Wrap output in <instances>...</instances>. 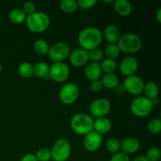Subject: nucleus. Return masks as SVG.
Masks as SVG:
<instances>
[{"instance_id":"16","label":"nucleus","mask_w":161,"mask_h":161,"mask_svg":"<svg viewBox=\"0 0 161 161\" xmlns=\"http://www.w3.org/2000/svg\"><path fill=\"white\" fill-rule=\"evenodd\" d=\"M102 36L109 44H116L121 35L119 29L116 25H109L105 28Z\"/></svg>"},{"instance_id":"8","label":"nucleus","mask_w":161,"mask_h":161,"mask_svg":"<svg viewBox=\"0 0 161 161\" xmlns=\"http://www.w3.org/2000/svg\"><path fill=\"white\" fill-rule=\"evenodd\" d=\"M70 70L64 62H53L50 66L49 77L56 83H63L69 79Z\"/></svg>"},{"instance_id":"23","label":"nucleus","mask_w":161,"mask_h":161,"mask_svg":"<svg viewBox=\"0 0 161 161\" xmlns=\"http://www.w3.org/2000/svg\"><path fill=\"white\" fill-rule=\"evenodd\" d=\"M50 65L44 61H39L33 65L34 75L38 78H47L49 76Z\"/></svg>"},{"instance_id":"37","label":"nucleus","mask_w":161,"mask_h":161,"mask_svg":"<svg viewBox=\"0 0 161 161\" xmlns=\"http://www.w3.org/2000/svg\"><path fill=\"white\" fill-rule=\"evenodd\" d=\"M90 87L91 90L94 93H99L102 91L103 86H102V82L99 80H94V81L91 82V84H90Z\"/></svg>"},{"instance_id":"17","label":"nucleus","mask_w":161,"mask_h":161,"mask_svg":"<svg viewBox=\"0 0 161 161\" xmlns=\"http://www.w3.org/2000/svg\"><path fill=\"white\" fill-rule=\"evenodd\" d=\"M102 73L101 65L97 62H90L86 64L85 69V75L86 77L91 81L99 80Z\"/></svg>"},{"instance_id":"14","label":"nucleus","mask_w":161,"mask_h":161,"mask_svg":"<svg viewBox=\"0 0 161 161\" xmlns=\"http://www.w3.org/2000/svg\"><path fill=\"white\" fill-rule=\"evenodd\" d=\"M69 58V62L75 67H82L89 61L88 51L82 48L75 49L72 52H70Z\"/></svg>"},{"instance_id":"32","label":"nucleus","mask_w":161,"mask_h":161,"mask_svg":"<svg viewBox=\"0 0 161 161\" xmlns=\"http://www.w3.org/2000/svg\"><path fill=\"white\" fill-rule=\"evenodd\" d=\"M36 157L38 161H50L51 160V152L48 148H40L37 151Z\"/></svg>"},{"instance_id":"27","label":"nucleus","mask_w":161,"mask_h":161,"mask_svg":"<svg viewBox=\"0 0 161 161\" xmlns=\"http://www.w3.org/2000/svg\"><path fill=\"white\" fill-rule=\"evenodd\" d=\"M103 53L106 57V58L114 60L115 58L119 56V53H120V50H119L117 44H108L105 47Z\"/></svg>"},{"instance_id":"41","label":"nucleus","mask_w":161,"mask_h":161,"mask_svg":"<svg viewBox=\"0 0 161 161\" xmlns=\"http://www.w3.org/2000/svg\"><path fill=\"white\" fill-rule=\"evenodd\" d=\"M156 17H157V21H158V23L160 24L161 23V9L160 8L158 9V10H157V16H156Z\"/></svg>"},{"instance_id":"6","label":"nucleus","mask_w":161,"mask_h":161,"mask_svg":"<svg viewBox=\"0 0 161 161\" xmlns=\"http://www.w3.org/2000/svg\"><path fill=\"white\" fill-rule=\"evenodd\" d=\"M51 152V159L54 161H66L69 160L72 153V147L65 138H59L54 142Z\"/></svg>"},{"instance_id":"12","label":"nucleus","mask_w":161,"mask_h":161,"mask_svg":"<svg viewBox=\"0 0 161 161\" xmlns=\"http://www.w3.org/2000/svg\"><path fill=\"white\" fill-rule=\"evenodd\" d=\"M102 135L92 130L85 135L83 139V147L88 152H95L102 146Z\"/></svg>"},{"instance_id":"9","label":"nucleus","mask_w":161,"mask_h":161,"mask_svg":"<svg viewBox=\"0 0 161 161\" xmlns=\"http://www.w3.org/2000/svg\"><path fill=\"white\" fill-rule=\"evenodd\" d=\"M70 54V47L64 42H58L50 47L49 58L53 62H63Z\"/></svg>"},{"instance_id":"25","label":"nucleus","mask_w":161,"mask_h":161,"mask_svg":"<svg viewBox=\"0 0 161 161\" xmlns=\"http://www.w3.org/2000/svg\"><path fill=\"white\" fill-rule=\"evenodd\" d=\"M60 8L66 14H72L78 9L77 1L75 0H63L60 3Z\"/></svg>"},{"instance_id":"36","label":"nucleus","mask_w":161,"mask_h":161,"mask_svg":"<svg viewBox=\"0 0 161 161\" xmlns=\"http://www.w3.org/2000/svg\"><path fill=\"white\" fill-rule=\"evenodd\" d=\"M109 161H130V160L128 155L122 152H119L117 153L113 154Z\"/></svg>"},{"instance_id":"22","label":"nucleus","mask_w":161,"mask_h":161,"mask_svg":"<svg viewBox=\"0 0 161 161\" xmlns=\"http://www.w3.org/2000/svg\"><path fill=\"white\" fill-rule=\"evenodd\" d=\"M8 17H9V20L12 23L16 24V25H20V24L25 22L27 18V15L22 10V9L15 8V9H13L9 11Z\"/></svg>"},{"instance_id":"39","label":"nucleus","mask_w":161,"mask_h":161,"mask_svg":"<svg viewBox=\"0 0 161 161\" xmlns=\"http://www.w3.org/2000/svg\"><path fill=\"white\" fill-rule=\"evenodd\" d=\"M115 90H116V93L119 94H123L124 93V91H125V90H124V86H123V85L122 86H121V85H119V86H118Z\"/></svg>"},{"instance_id":"15","label":"nucleus","mask_w":161,"mask_h":161,"mask_svg":"<svg viewBox=\"0 0 161 161\" xmlns=\"http://www.w3.org/2000/svg\"><path fill=\"white\" fill-rule=\"evenodd\" d=\"M140 142L135 138H127L120 143V149L122 153L129 155L138 152L140 149Z\"/></svg>"},{"instance_id":"42","label":"nucleus","mask_w":161,"mask_h":161,"mask_svg":"<svg viewBox=\"0 0 161 161\" xmlns=\"http://www.w3.org/2000/svg\"><path fill=\"white\" fill-rule=\"evenodd\" d=\"M103 3L108 4V3H113L114 1H113V0H103Z\"/></svg>"},{"instance_id":"20","label":"nucleus","mask_w":161,"mask_h":161,"mask_svg":"<svg viewBox=\"0 0 161 161\" xmlns=\"http://www.w3.org/2000/svg\"><path fill=\"white\" fill-rule=\"evenodd\" d=\"M101 82H102L103 87H105L108 90H115L119 85V78L114 73L105 74L102 76Z\"/></svg>"},{"instance_id":"35","label":"nucleus","mask_w":161,"mask_h":161,"mask_svg":"<svg viewBox=\"0 0 161 161\" xmlns=\"http://www.w3.org/2000/svg\"><path fill=\"white\" fill-rule=\"evenodd\" d=\"M22 10L25 12L27 16L31 15L36 12V5L32 2H25L23 4Z\"/></svg>"},{"instance_id":"4","label":"nucleus","mask_w":161,"mask_h":161,"mask_svg":"<svg viewBox=\"0 0 161 161\" xmlns=\"http://www.w3.org/2000/svg\"><path fill=\"white\" fill-rule=\"evenodd\" d=\"M117 46L120 52L126 53H135L141 50L142 42L139 36L133 33H126L119 37Z\"/></svg>"},{"instance_id":"29","label":"nucleus","mask_w":161,"mask_h":161,"mask_svg":"<svg viewBox=\"0 0 161 161\" xmlns=\"http://www.w3.org/2000/svg\"><path fill=\"white\" fill-rule=\"evenodd\" d=\"M105 146H106L107 150L113 154L117 153L120 150V142L116 138H111L107 140Z\"/></svg>"},{"instance_id":"19","label":"nucleus","mask_w":161,"mask_h":161,"mask_svg":"<svg viewBox=\"0 0 161 161\" xmlns=\"http://www.w3.org/2000/svg\"><path fill=\"white\" fill-rule=\"evenodd\" d=\"M114 7L115 11L119 15L123 16V17H127L129 16L132 12V7L131 3L127 0H116L114 1Z\"/></svg>"},{"instance_id":"18","label":"nucleus","mask_w":161,"mask_h":161,"mask_svg":"<svg viewBox=\"0 0 161 161\" xmlns=\"http://www.w3.org/2000/svg\"><path fill=\"white\" fill-rule=\"evenodd\" d=\"M112 129V123L108 118L102 117L97 118V119L94 120V129L93 130L101 135L108 133Z\"/></svg>"},{"instance_id":"30","label":"nucleus","mask_w":161,"mask_h":161,"mask_svg":"<svg viewBox=\"0 0 161 161\" xmlns=\"http://www.w3.org/2000/svg\"><path fill=\"white\" fill-rule=\"evenodd\" d=\"M147 129L153 135H157L161 130V119L160 118H153L148 123Z\"/></svg>"},{"instance_id":"26","label":"nucleus","mask_w":161,"mask_h":161,"mask_svg":"<svg viewBox=\"0 0 161 161\" xmlns=\"http://www.w3.org/2000/svg\"><path fill=\"white\" fill-rule=\"evenodd\" d=\"M100 65L102 71L105 72V74L113 73L117 68L116 61L113 59H108V58H105V60H103Z\"/></svg>"},{"instance_id":"34","label":"nucleus","mask_w":161,"mask_h":161,"mask_svg":"<svg viewBox=\"0 0 161 161\" xmlns=\"http://www.w3.org/2000/svg\"><path fill=\"white\" fill-rule=\"evenodd\" d=\"M77 4H78V7L83 9H89L97 4V1L96 0H78Z\"/></svg>"},{"instance_id":"1","label":"nucleus","mask_w":161,"mask_h":161,"mask_svg":"<svg viewBox=\"0 0 161 161\" xmlns=\"http://www.w3.org/2000/svg\"><path fill=\"white\" fill-rule=\"evenodd\" d=\"M102 39L103 36L100 29L95 27H87L79 34L78 43L82 49L90 51L93 49L98 48Z\"/></svg>"},{"instance_id":"28","label":"nucleus","mask_w":161,"mask_h":161,"mask_svg":"<svg viewBox=\"0 0 161 161\" xmlns=\"http://www.w3.org/2000/svg\"><path fill=\"white\" fill-rule=\"evenodd\" d=\"M33 47L36 53L39 55H45L48 53L49 49H50L49 44L43 39H38L37 41H36Z\"/></svg>"},{"instance_id":"24","label":"nucleus","mask_w":161,"mask_h":161,"mask_svg":"<svg viewBox=\"0 0 161 161\" xmlns=\"http://www.w3.org/2000/svg\"><path fill=\"white\" fill-rule=\"evenodd\" d=\"M18 74L24 79H29L32 77L34 75L33 64L27 61L20 63L18 66Z\"/></svg>"},{"instance_id":"33","label":"nucleus","mask_w":161,"mask_h":161,"mask_svg":"<svg viewBox=\"0 0 161 161\" xmlns=\"http://www.w3.org/2000/svg\"><path fill=\"white\" fill-rule=\"evenodd\" d=\"M88 56H89V60L91 62L98 63L103 58L104 53L101 49L95 48L88 51Z\"/></svg>"},{"instance_id":"10","label":"nucleus","mask_w":161,"mask_h":161,"mask_svg":"<svg viewBox=\"0 0 161 161\" xmlns=\"http://www.w3.org/2000/svg\"><path fill=\"white\" fill-rule=\"evenodd\" d=\"M123 86L126 92L132 95L139 96L143 93L145 83L141 77L134 75L126 77Z\"/></svg>"},{"instance_id":"31","label":"nucleus","mask_w":161,"mask_h":161,"mask_svg":"<svg viewBox=\"0 0 161 161\" xmlns=\"http://www.w3.org/2000/svg\"><path fill=\"white\" fill-rule=\"evenodd\" d=\"M146 158L149 161H159L161 157V151L157 147H151L146 153Z\"/></svg>"},{"instance_id":"43","label":"nucleus","mask_w":161,"mask_h":161,"mask_svg":"<svg viewBox=\"0 0 161 161\" xmlns=\"http://www.w3.org/2000/svg\"><path fill=\"white\" fill-rule=\"evenodd\" d=\"M2 71H3V66H2V64H0V74L2 73Z\"/></svg>"},{"instance_id":"21","label":"nucleus","mask_w":161,"mask_h":161,"mask_svg":"<svg viewBox=\"0 0 161 161\" xmlns=\"http://www.w3.org/2000/svg\"><path fill=\"white\" fill-rule=\"evenodd\" d=\"M143 92L145 94V97L154 101L157 99V97H158L159 87L157 83L154 82H148V83H145Z\"/></svg>"},{"instance_id":"5","label":"nucleus","mask_w":161,"mask_h":161,"mask_svg":"<svg viewBox=\"0 0 161 161\" xmlns=\"http://www.w3.org/2000/svg\"><path fill=\"white\" fill-rule=\"evenodd\" d=\"M154 104L145 96H138L130 103V111L137 117H146L153 111Z\"/></svg>"},{"instance_id":"13","label":"nucleus","mask_w":161,"mask_h":161,"mask_svg":"<svg viewBox=\"0 0 161 161\" xmlns=\"http://www.w3.org/2000/svg\"><path fill=\"white\" fill-rule=\"evenodd\" d=\"M138 69V61L134 57H126L119 64V71L126 77L135 75Z\"/></svg>"},{"instance_id":"2","label":"nucleus","mask_w":161,"mask_h":161,"mask_svg":"<svg viewBox=\"0 0 161 161\" xmlns=\"http://www.w3.org/2000/svg\"><path fill=\"white\" fill-rule=\"evenodd\" d=\"M70 127L75 134L85 136L94 129V119L86 113H76L71 119Z\"/></svg>"},{"instance_id":"3","label":"nucleus","mask_w":161,"mask_h":161,"mask_svg":"<svg viewBox=\"0 0 161 161\" xmlns=\"http://www.w3.org/2000/svg\"><path fill=\"white\" fill-rule=\"evenodd\" d=\"M27 28L33 33H42L49 28L50 25V17L43 12H35L27 16Z\"/></svg>"},{"instance_id":"11","label":"nucleus","mask_w":161,"mask_h":161,"mask_svg":"<svg viewBox=\"0 0 161 161\" xmlns=\"http://www.w3.org/2000/svg\"><path fill=\"white\" fill-rule=\"evenodd\" d=\"M89 110L95 117H105L111 110V104L106 98H97L90 105Z\"/></svg>"},{"instance_id":"38","label":"nucleus","mask_w":161,"mask_h":161,"mask_svg":"<svg viewBox=\"0 0 161 161\" xmlns=\"http://www.w3.org/2000/svg\"><path fill=\"white\" fill-rule=\"evenodd\" d=\"M20 161H38V160L35 154L28 153V154H25V155L20 159Z\"/></svg>"},{"instance_id":"40","label":"nucleus","mask_w":161,"mask_h":161,"mask_svg":"<svg viewBox=\"0 0 161 161\" xmlns=\"http://www.w3.org/2000/svg\"><path fill=\"white\" fill-rule=\"evenodd\" d=\"M133 161H149V160L146 158L145 156H138V157H135V158L133 160Z\"/></svg>"},{"instance_id":"7","label":"nucleus","mask_w":161,"mask_h":161,"mask_svg":"<svg viewBox=\"0 0 161 161\" xmlns=\"http://www.w3.org/2000/svg\"><path fill=\"white\" fill-rule=\"evenodd\" d=\"M80 96V90L75 84L68 83L63 85L59 92V97L63 104L67 105L75 103Z\"/></svg>"}]
</instances>
